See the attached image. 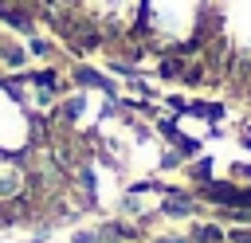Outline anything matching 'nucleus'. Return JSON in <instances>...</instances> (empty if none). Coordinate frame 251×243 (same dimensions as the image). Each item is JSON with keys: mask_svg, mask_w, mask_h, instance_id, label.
I'll list each match as a JSON object with an SVG mask.
<instances>
[{"mask_svg": "<svg viewBox=\"0 0 251 243\" xmlns=\"http://www.w3.org/2000/svg\"><path fill=\"white\" fill-rule=\"evenodd\" d=\"M204 8H208V0H145V24L141 27L157 31L165 39H184L196 31Z\"/></svg>", "mask_w": 251, "mask_h": 243, "instance_id": "nucleus-1", "label": "nucleus"}, {"mask_svg": "<svg viewBox=\"0 0 251 243\" xmlns=\"http://www.w3.org/2000/svg\"><path fill=\"white\" fill-rule=\"evenodd\" d=\"M27 243H51V239H27Z\"/></svg>", "mask_w": 251, "mask_h": 243, "instance_id": "nucleus-8", "label": "nucleus"}, {"mask_svg": "<svg viewBox=\"0 0 251 243\" xmlns=\"http://www.w3.org/2000/svg\"><path fill=\"white\" fill-rule=\"evenodd\" d=\"M227 169H231L227 176H231L235 184H251V161H235V165H227Z\"/></svg>", "mask_w": 251, "mask_h": 243, "instance_id": "nucleus-6", "label": "nucleus"}, {"mask_svg": "<svg viewBox=\"0 0 251 243\" xmlns=\"http://www.w3.org/2000/svg\"><path fill=\"white\" fill-rule=\"evenodd\" d=\"M153 243H192L188 235H161V239H153Z\"/></svg>", "mask_w": 251, "mask_h": 243, "instance_id": "nucleus-7", "label": "nucleus"}, {"mask_svg": "<svg viewBox=\"0 0 251 243\" xmlns=\"http://www.w3.org/2000/svg\"><path fill=\"white\" fill-rule=\"evenodd\" d=\"M224 24L239 47H251V0H227Z\"/></svg>", "mask_w": 251, "mask_h": 243, "instance_id": "nucleus-3", "label": "nucleus"}, {"mask_svg": "<svg viewBox=\"0 0 251 243\" xmlns=\"http://www.w3.org/2000/svg\"><path fill=\"white\" fill-rule=\"evenodd\" d=\"M188 239H192V243H227V227H224L220 219H208V223H196V227L188 231Z\"/></svg>", "mask_w": 251, "mask_h": 243, "instance_id": "nucleus-4", "label": "nucleus"}, {"mask_svg": "<svg viewBox=\"0 0 251 243\" xmlns=\"http://www.w3.org/2000/svg\"><path fill=\"white\" fill-rule=\"evenodd\" d=\"M35 114L16 98V90L8 82H0V153H24L35 133H31Z\"/></svg>", "mask_w": 251, "mask_h": 243, "instance_id": "nucleus-2", "label": "nucleus"}, {"mask_svg": "<svg viewBox=\"0 0 251 243\" xmlns=\"http://www.w3.org/2000/svg\"><path fill=\"white\" fill-rule=\"evenodd\" d=\"M184 176L200 188V184H208V180H216V161L212 157H196L192 165H184Z\"/></svg>", "mask_w": 251, "mask_h": 243, "instance_id": "nucleus-5", "label": "nucleus"}]
</instances>
